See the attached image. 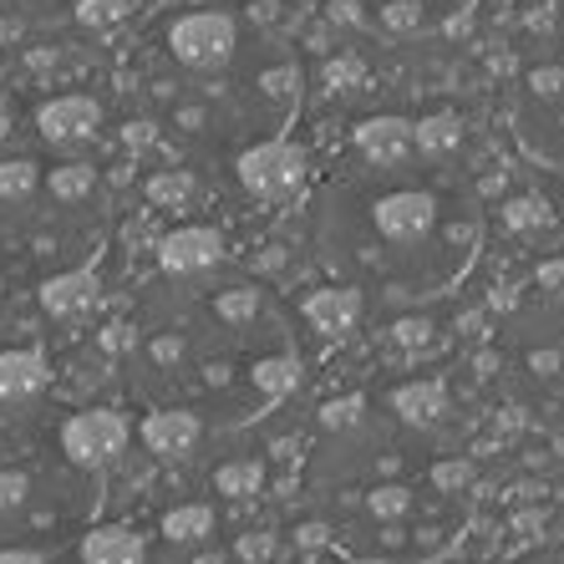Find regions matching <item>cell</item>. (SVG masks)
<instances>
[{
  "label": "cell",
  "mask_w": 564,
  "mask_h": 564,
  "mask_svg": "<svg viewBox=\"0 0 564 564\" xmlns=\"http://www.w3.org/2000/svg\"><path fill=\"white\" fill-rule=\"evenodd\" d=\"M97 184V169L93 163H62V169H52V198H62V204H77V198H87Z\"/></svg>",
  "instance_id": "4fadbf2b"
},
{
  "label": "cell",
  "mask_w": 564,
  "mask_h": 564,
  "mask_svg": "<svg viewBox=\"0 0 564 564\" xmlns=\"http://www.w3.org/2000/svg\"><path fill=\"white\" fill-rule=\"evenodd\" d=\"M341 6L381 41H433L463 26L478 0H341Z\"/></svg>",
  "instance_id": "52a82bcc"
},
{
  "label": "cell",
  "mask_w": 564,
  "mask_h": 564,
  "mask_svg": "<svg viewBox=\"0 0 564 564\" xmlns=\"http://www.w3.org/2000/svg\"><path fill=\"white\" fill-rule=\"evenodd\" d=\"M305 499L351 560L417 564L468 529V468L427 422L346 397L315 422Z\"/></svg>",
  "instance_id": "3957f363"
},
{
  "label": "cell",
  "mask_w": 564,
  "mask_h": 564,
  "mask_svg": "<svg viewBox=\"0 0 564 564\" xmlns=\"http://www.w3.org/2000/svg\"><path fill=\"white\" fill-rule=\"evenodd\" d=\"M0 138H6V122H0Z\"/></svg>",
  "instance_id": "ac0fdd59"
},
{
  "label": "cell",
  "mask_w": 564,
  "mask_h": 564,
  "mask_svg": "<svg viewBox=\"0 0 564 564\" xmlns=\"http://www.w3.org/2000/svg\"><path fill=\"white\" fill-rule=\"evenodd\" d=\"M46 387L41 351H0V402H31Z\"/></svg>",
  "instance_id": "30bf717a"
},
{
  "label": "cell",
  "mask_w": 564,
  "mask_h": 564,
  "mask_svg": "<svg viewBox=\"0 0 564 564\" xmlns=\"http://www.w3.org/2000/svg\"><path fill=\"white\" fill-rule=\"evenodd\" d=\"M26 509H31V473L0 468V519H15Z\"/></svg>",
  "instance_id": "9a60e30c"
},
{
  "label": "cell",
  "mask_w": 564,
  "mask_h": 564,
  "mask_svg": "<svg viewBox=\"0 0 564 564\" xmlns=\"http://www.w3.org/2000/svg\"><path fill=\"white\" fill-rule=\"evenodd\" d=\"M41 305H46L52 315H62V321H77V315H87L97 305V275H87V270H72V275L46 280V290H41Z\"/></svg>",
  "instance_id": "8fae6325"
},
{
  "label": "cell",
  "mask_w": 564,
  "mask_h": 564,
  "mask_svg": "<svg viewBox=\"0 0 564 564\" xmlns=\"http://www.w3.org/2000/svg\"><path fill=\"white\" fill-rule=\"evenodd\" d=\"M82 564H148V544L132 529H93L82 539Z\"/></svg>",
  "instance_id": "7c38bea8"
},
{
  "label": "cell",
  "mask_w": 564,
  "mask_h": 564,
  "mask_svg": "<svg viewBox=\"0 0 564 564\" xmlns=\"http://www.w3.org/2000/svg\"><path fill=\"white\" fill-rule=\"evenodd\" d=\"M519 564H564V534L560 539H544L539 550H529Z\"/></svg>",
  "instance_id": "2e32d148"
},
{
  "label": "cell",
  "mask_w": 564,
  "mask_h": 564,
  "mask_svg": "<svg viewBox=\"0 0 564 564\" xmlns=\"http://www.w3.org/2000/svg\"><path fill=\"white\" fill-rule=\"evenodd\" d=\"M128 422L118 417V412H82V417H72L62 427V453L72 463H82V468H107V463L118 458L122 447H128Z\"/></svg>",
  "instance_id": "ba28073f"
},
{
  "label": "cell",
  "mask_w": 564,
  "mask_h": 564,
  "mask_svg": "<svg viewBox=\"0 0 564 564\" xmlns=\"http://www.w3.org/2000/svg\"><path fill=\"white\" fill-rule=\"evenodd\" d=\"M503 118L519 153L564 178V0H534L513 31Z\"/></svg>",
  "instance_id": "5b68a950"
},
{
  "label": "cell",
  "mask_w": 564,
  "mask_h": 564,
  "mask_svg": "<svg viewBox=\"0 0 564 564\" xmlns=\"http://www.w3.org/2000/svg\"><path fill=\"white\" fill-rule=\"evenodd\" d=\"M153 97L158 122L184 148L239 158L285 143L305 102V62L264 15L235 0H204L163 21Z\"/></svg>",
  "instance_id": "277c9868"
},
{
  "label": "cell",
  "mask_w": 564,
  "mask_h": 564,
  "mask_svg": "<svg viewBox=\"0 0 564 564\" xmlns=\"http://www.w3.org/2000/svg\"><path fill=\"white\" fill-rule=\"evenodd\" d=\"M41 184L36 163H26V158H15V163H0V198H11V204H21V198H31Z\"/></svg>",
  "instance_id": "5bb4252c"
},
{
  "label": "cell",
  "mask_w": 564,
  "mask_h": 564,
  "mask_svg": "<svg viewBox=\"0 0 564 564\" xmlns=\"http://www.w3.org/2000/svg\"><path fill=\"white\" fill-rule=\"evenodd\" d=\"M36 128L52 148L72 153V148L93 143L97 132H102V107H97L93 97H56V102H46L36 112Z\"/></svg>",
  "instance_id": "9c48e42d"
},
{
  "label": "cell",
  "mask_w": 564,
  "mask_h": 564,
  "mask_svg": "<svg viewBox=\"0 0 564 564\" xmlns=\"http://www.w3.org/2000/svg\"><path fill=\"white\" fill-rule=\"evenodd\" d=\"M305 239L336 295L392 315L443 301L468 280L488 214L422 122L371 118L351 132L341 169L311 194Z\"/></svg>",
  "instance_id": "6da1fadb"
},
{
  "label": "cell",
  "mask_w": 564,
  "mask_h": 564,
  "mask_svg": "<svg viewBox=\"0 0 564 564\" xmlns=\"http://www.w3.org/2000/svg\"><path fill=\"white\" fill-rule=\"evenodd\" d=\"M499 371L519 412L564 437V270L539 275L503 315Z\"/></svg>",
  "instance_id": "8992f818"
},
{
  "label": "cell",
  "mask_w": 564,
  "mask_h": 564,
  "mask_svg": "<svg viewBox=\"0 0 564 564\" xmlns=\"http://www.w3.org/2000/svg\"><path fill=\"white\" fill-rule=\"evenodd\" d=\"M112 346L128 351L148 412L204 437L245 433L280 412L305 381V330L280 290L219 260L163 270L158 290Z\"/></svg>",
  "instance_id": "7a4b0ae2"
},
{
  "label": "cell",
  "mask_w": 564,
  "mask_h": 564,
  "mask_svg": "<svg viewBox=\"0 0 564 564\" xmlns=\"http://www.w3.org/2000/svg\"><path fill=\"white\" fill-rule=\"evenodd\" d=\"M0 295H6V280H0Z\"/></svg>",
  "instance_id": "d6986e66"
},
{
  "label": "cell",
  "mask_w": 564,
  "mask_h": 564,
  "mask_svg": "<svg viewBox=\"0 0 564 564\" xmlns=\"http://www.w3.org/2000/svg\"><path fill=\"white\" fill-rule=\"evenodd\" d=\"M0 564H46L36 550H0Z\"/></svg>",
  "instance_id": "e0dca14e"
}]
</instances>
